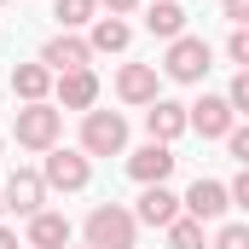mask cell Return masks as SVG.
<instances>
[{
	"label": "cell",
	"instance_id": "obj_1",
	"mask_svg": "<svg viewBox=\"0 0 249 249\" xmlns=\"http://www.w3.org/2000/svg\"><path fill=\"white\" fill-rule=\"evenodd\" d=\"M81 151L87 157H122L127 151V116L122 110H87L81 116Z\"/></svg>",
	"mask_w": 249,
	"mask_h": 249
},
{
	"label": "cell",
	"instance_id": "obj_2",
	"mask_svg": "<svg viewBox=\"0 0 249 249\" xmlns=\"http://www.w3.org/2000/svg\"><path fill=\"white\" fill-rule=\"evenodd\" d=\"M133 232H139V220L122 203H99L87 214V244L93 249H133Z\"/></svg>",
	"mask_w": 249,
	"mask_h": 249
},
{
	"label": "cell",
	"instance_id": "obj_3",
	"mask_svg": "<svg viewBox=\"0 0 249 249\" xmlns=\"http://www.w3.org/2000/svg\"><path fill=\"white\" fill-rule=\"evenodd\" d=\"M162 70H168V81H203V75L214 70V53H209L203 35H180V41H168Z\"/></svg>",
	"mask_w": 249,
	"mask_h": 249
},
{
	"label": "cell",
	"instance_id": "obj_4",
	"mask_svg": "<svg viewBox=\"0 0 249 249\" xmlns=\"http://www.w3.org/2000/svg\"><path fill=\"white\" fill-rule=\"evenodd\" d=\"M12 133H18V145H23V151H53V145H58V133H64V110H53V105H23Z\"/></svg>",
	"mask_w": 249,
	"mask_h": 249
},
{
	"label": "cell",
	"instance_id": "obj_5",
	"mask_svg": "<svg viewBox=\"0 0 249 249\" xmlns=\"http://www.w3.org/2000/svg\"><path fill=\"white\" fill-rule=\"evenodd\" d=\"M41 180H47L53 191H81L87 180H93V162H87V151H64V145H53Z\"/></svg>",
	"mask_w": 249,
	"mask_h": 249
},
{
	"label": "cell",
	"instance_id": "obj_6",
	"mask_svg": "<svg viewBox=\"0 0 249 249\" xmlns=\"http://www.w3.org/2000/svg\"><path fill=\"white\" fill-rule=\"evenodd\" d=\"M41 64H47L53 75H70V70H87V64H93V47H87L75 29H58V35L41 47Z\"/></svg>",
	"mask_w": 249,
	"mask_h": 249
},
{
	"label": "cell",
	"instance_id": "obj_7",
	"mask_svg": "<svg viewBox=\"0 0 249 249\" xmlns=\"http://www.w3.org/2000/svg\"><path fill=\"white\" fill-rule=\"evenodd\" d=\"M0 197H6V209H12V214H29V220H35V214H41V203H47V180H41L35 168H12Z\"/></svg>",
	"mask_w": 249,
	"mask_h": 249
},
{
	"label": "cell",
	"instance_id": "obj_8",
	"mask_svg": "<svg viewBox=\"0 0 249 249\" xmlns=\"http://www.w3.org/2000/svg\"><path fill=\"white\" fill-rule=\"evenodd\" d=\"M191 110V127L203 133V139H226L232 127H238V110H232V99H214V93H203L197 105H186Z\"/></svg>",
	"mask_w": 249,
	"mask_h": 249
},
{
	"label": "cell",
	"instance_id": "obj_9",
	"mask_svg": "<svg viewBox=\"0 0 249 249\" xmlns=\"http://www.w3.org/2000/svg\"><path fill=\"white\" fill-rule=\"evenodd\" d=\"M174 162H180V157H174L168 145H157V139H151V145H139V151L127 157V174H133L139 186H168Z\"/></svg>",
	"mask_w": 249,
	"mask_h": 249
},
{
	"label": "cell",
	"instance_id": "obj_10",
	"mask_svg": "<svg viewBox=\"0 0 249 249\" xmlns=\"http://www.w3.org/2000/svg\"><path fill=\"white\" fill-rule=\"evenodd\" d=\"M180 214H186V197H174L168 186H145V191H139V209H133V220H145V226H162V232H168Z\"/></svg>",
	"mask_w": 249,
	"mask_h": 249
},
{
	"label": "cell",
	"instance_id": "obj_11",
	"mask_svg": "<svg viewBox=\"0 0 249 249\" xmlns=\"http://www.w3.org/2000/svg\"><path fill=\"white\" fill-rule=\"evenodd\" d=\"M186 127H191V110H186V105H174V99H157V105H145V133H151L157 145H174Z\"/></svg>",
	"mask_w": 249,
	"mask_h": 249
},
{
	"label": "cell",
	"instance_id": "obj_12",
	"mask_svg": "<svg viewBox=\"0 0 249 249\" xmlns=\"http://www.w3.org/2000/svg\"><path fill=\"white\" fill-rule=\"evenodd\" d=\"M232 209V191L220 186V180H197V186L186 191V214L191 220H220Z\"/></svg>",
	"mask_w": 249,
	"mask_h": 249
},
{
	"label": "cell",
	"instance_id": "obj_13",
	"mask_svg": "<svg viewBox=\"0 0 249 249\" xmlns=\"http://www.w3.org/2000/svg\"><path fill=\"white\" fill-rule=\"evenodd\" d=\"M116 93L127 105H157V64H122L116 70Z\"/></svg>",
	"mask_w": 249,
	"mask_h": 249
},
{
	"label": "cell",
	"instance_id": "obj_14",
	"mask_svg": "<svg viewBox=\"0 0 249 249\" xmlns=\"http://www.w3.org/2000/svg\"><path fill=\"white\" fill-rule=\"evenodd\" d=\"M58 105L64 110H93V105H99V75H93V70L58 75Z\"/></svg>",
	"mask_w": 249,
	"mask_h": 249
},
{
	"label": "cell",
	"instance_id": "obj_15",
	"mask_svg": "<svg viewBox=\"0 0 249 249\" xmlns=\"http://www.w3.org/2000/svg\"><path fill=\"white\" fill-rule=\"evenodd\" d=\"M12 93H18L23 105H47L53 70H47V64H12Z\"/></svg>",
	"mask_w": 249,
	"mask_h": 249
},
{
	"label": "cell",
	"instance_id": "obj_16",
	"mask_svg": "<svg viewBox=\"0 0 249 249\" xmlns=\"http://www.w3.org/2000/svg\"><path fill=\"white\" fill-rule=\"evenodd\" d=\"M145 29H151L157 41H180V35H186V12H180V0H151V6H145Z\"/></svg>",
	"mask_w": 249,
	"mask_h": 249
},
{
	"label": "cell",
	"instance_id": "obj_17",
	"mask_svg": "<svg viewBox=\"0 0 249 249\" xmlns=\"http://www.w3.org/2000/svg\"><path fill=\"white\" fill-rule=\"evenodd\" d=\"M29 249H70V220L53 214V209H41L29 220Z\"/></svg>",
	"mask_w": 249,
	"mask_h": 249
},
{
	"label": "cell",
	"instance_id": "obj_18",
	"mask_svg": "<svg viewBox=\"0 0 249 249\" xmlns=\"http://www.w3.org/2000/svg\"><path fill=\"white\" fill-rule=\"evenodd\" d=\"M127 41H133V29L122 18H93V35H87L93 53H127Z\"/></svg>",
	"mask_w": 249,
	"mask_h": 249
},
{
	"label": "cell",
	"instance_id": "obj_19",
	"mask_svg": "<svg viewBox=\"0 0 249 249\" xmlns=\"http://www.w3.org/2000/svg\"><path fill=\"white\" fill-rule=\"evenodd\" d=\"M93 12H99V0H53L58 29H81V23H93Z\"/></svg>",
	"mask_w": 249,
	"mask_h": 249
},
{
	"label": "cell",
	"instance_id": "obj_20",
	"mask_svg": "<svg viewBox=\"0 0 249 249\" xmlns=\"http://www.w3.org/2000/svg\"><path fill=\"white\" fill-rule=\"evenodd\" d=\"M168 249H209V238H203V220L180 214V220L168 226Z\"/></svg>",
	"mask_w": 249,
	"mask_h": 249
},
{
	"label": "cell",
	"instance_id": "obj_21",
	"mask_svg": "<svg viewBox=\"0 0 249 249\" xmlns=\"http://www.w3.org/2000/svg\"><path fill=\"white\" fill-rule=\"evenodd\" d=\"M209 249H249V220H232V226H220Z\"/></svg>",
	"mask_w": 249,
	"mask_h": 249
},
{
	"label": "cell",
	"instance_id": "obj_22",
	"mask_svg": "<svg viewBox=\"0 0 249 249\" xmlns=\"http://www.w3.org/2000/svg\"><path fill=\"white\" fill-rule=\"evenodd\" d=\"M226 58L249 70V23H244V29H232V41H226Z\"/></svg>",
	"mask_w": 249,
	"mask_h": 249
},
{
	"label": "cell",
	"instance_id": "obj_23",
	"mask_svg": "<svg viewBox=\"0 0 249 249\" xmlns=\"http://www.w3.org/2000/svg\"><path fill=\"white\" fill-rule=\"evenodd\" d=\"M226 99H232V110H238V116H249V70H238V81H232V93H226Z\"/></svg>",
	"mask_w": 249,
	"mask_h": 249
},
{
	"label": "cell",
	"instance_id": "obj_24",
	"mask_svg": "<svg viewBox=\"0 0 249 249\" xmlns=\"http://www.w3.org/2000/svg\"><path fill=\"white\" fill-rule=\"evenodd\" d=\"M226 151H232V157H238V162H244V168H249V122H244V127H232V133H226Z\"/></svg>",
	"mask_w": 249,
	"mask_h": 249
},
{
	"label": "cell",
	"instance_id": "obj_25",
	"mask_svg": "<svg viewBox=\"0 0 249 249\" xmlns=\"http://www.w3.org/2000/svg\"><path fill=\"white\" fill-rule=\"evenodd\" d=\"M226 191H232V209H244V214H249V168H244V174H238Z\"/></svg>",
	"mask_w": 249,
	"mask_h": 249
},
{
	"label": "cell",
	"instance_id": "obj_26",
	"mask_svg": "<svg viewBox=\"0 0 249 249\" xmlns=\"http://www.w3.org/2000/svg\"><path fill=\"white\" fill-rule=\"evenodd\" d=\"M226 18H232V23L244 29V23H249V0H226Z\"/></svg>",
	"mask_w": 249,
	"mask_h": 249
},
{
	"label": "cell",
	"instance_id": "obj_27",
	"mask_svg": "<svg viewBox=\"0 0 249 249\" xmlns=\"http://www.w3.org/2000/svg\"><path fill=\"white\" fill-rule=\"evenodd\" d=\"M99 6H110V18H127V12H133L139 0H99Z\"/></svg>",
	"mask_w": 249,
	"mask_h": 249
},
{
	"label": "cell",
	"instance_id": "obj_28",
	"mask_svg": "<svg viewBox=\"0 0 249 249\" xmlns=\"http://www.w3.org/2000/svg\"><path fill=\"white\" fill-rule=\"evenodd\" d=\"M0 249H18V232H6V226H0Z\"/></svg>",
	"mask_w": 249,
	"mask_h": 249
},
{
	"label": "cell",
	"instance_id": "obj_29",
	"mask_svg": "<svg viewBox=\"0 0 249 249\" xmlns=\"http://www.w3.org/2000/svg\"><path fill=\"white\" fill-rule=\"evenodd\" d=\"M0 214H6V197H0Z\"/></svg>",
	"mask_w": 249,
	"mask_h": 249
},
{
	"label": "cell",
	"instance_id": "obj_30",
	"mask_svg": "<svg viewBox=\"0 0 249 249\" xmlns=\"http://www.w3.org/2000/svg\"><path fill=\"white\" fill-rule=\"evenodd\" d=\"M0 151H6V139H0Z\"/></svg>",
	"mask_w": 249,
	"mask_h": 249
},
{
	"label": "cell",
	"instance_id": "obj_31",
	"mask_svg": "<svg viewBox=\"0 0 249 249\" xmlns=\"http://www.w3.org/2000/svg\"><path fill=\"white\" fill-rule=\"evenodd\" d=\"M81 249H93V244H81Z\"/></svg>",
	"mask_w": 249,
	"mask_h": 249
}]
</instances>
